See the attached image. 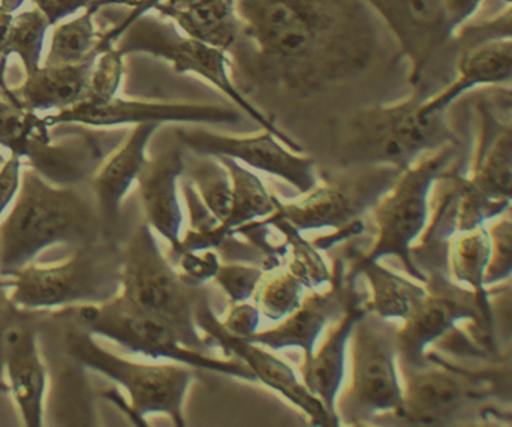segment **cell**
Returning a JSON list of instances; mask_svg holds the SVG:
<instances>
[{
    "instance_id": "cell-1",
    "label": "cell",
    "mask_w": 512,
    "mask_h": 427,
    "mask_svg": "<svg viewBox=\"0 0 512 427\" xmlns=\"http://www.w3.org/2000/svg\"><path fill=\"white\" fill-rule=\"evenodd\" d=\"M237 6L252 75L292 95L348 83L378 57L382 20L369 0H237Z\"/></svg>"
},
{
    "instance_id": "cell-2",
    "label": "cell",
    "mask_w": 512,
    "mask_h": 427,
    "mask_svg": "<svg viewBox=\"0 0 512 427\" xmlns=\"http://www.w3.org/2000/svg\"><path fill=\"white\" fill-rule=\"evenodd\" d=\"M98 218L80 191L54 185L24 164L20 191L0 221V275H14L50 246L95 242Z\"/></svg>"
},
{
    "instance_id": "cell-3",
    "label": "cell",
    "mask_w": 512,
    "mask_h": 427,
    "mask_svg": "<svg viewBox=\"0 0 512 427\" xmlns=\"http://www.w3.org/2000/svg\"><path fill=\"white\" fill-rule=\"evenodd\" d=\"M421 86L402 101L375 105L355 114L343 162L352 167H388L403 171L430 153L459 144L447 111L424 113Z\"/></svg>"
},
{
    "instance_id": "cell-4",
    "label": "cell",
    "mask_w": 512,
    "mask_h": 427,
    "mask_svg": "<svg viewBox=\"0 0 512 427\" xmlns=\"http://www.w3.org/2000/svg\"><path fill=\"white\" fill-rule=\"evenodd\" d=\"M459 144H450L424 156L403 170L384 197L373 207L375 237L366 251L357 255L361 261L397 258L415 281L427 284V276L415 264L412 251L420 242L432 216L433 195L439 180L450 173Z\"/></svg>"
},
{
    "instance_id": "cell-5",
    "label": "cell",
    "mask_w": 512,
    "mask_h": 427,
    "mask_svg": "<svg viewBox=\"0 0 512 427\" xmlns=\"http://www.w3.org/2000/svg\"><path fill=\"white\" fill-rule=\"evenodd\" d=\"M204 293L206 288L191 287L183 281L147 222L135 228L122 251V299L164 321L186 347L207 353L212 348L197 324L198 300Z\"/></svg>"
},
{
    "instance_id": "cell-6",
    "label": "cell",
    "mask_w": 512,
    "mask_h": 427,
    "mask_svg": "<svg viewBox=\"0 0 512 427\" xmlns=\"http://www.w3.org/2000/svg\"><path fill=\"white\" fill-rule=\"evenodd\" d=\"M54 317L74 323L75 327L116 342L129 353L152 360H168L200 371L215 372L225 377L256 383L251 369L239 359H216L183 344L168 324L147 312L129 305L117 294L98 305H78L59 309Z\"/></svg>"
},
{
    "instance_id": "cell-7",
    "label": "cell",
    "mask_w": 512,
    "mask_h": 427,
    "mask_svg": "<svg viewBox=\"0 0 512 427\" xmlns=\"http://www.w3.org/2000/svg\"><path fill=\"white\" fill-rule=\"evenodd\" d=\"M397 321L367 312L352 330L349 381L337 399L340 425L364 426L378 417L399 416L403 405Z\"/></svg>"
},
{
    "instance_id": "cell-8",
    "label": "cell",
    "mask_w": 512,
    "mask_h": 427,
    "mask_svg": "<svg viewBox=\"0 0 512 427\" xmlns=\"http://www.w3.org/2000/svg\"><path fill=\"white\" fill-rule=\"evenodd\" d=\"M9 296L26 311L108 302L122 288V251L110 242L80 246L56 264L30 263L8 276Z\"/></svg>"
},
{
    "instance_id": "cell-9",
    "label": "cell",
    "mask_w": 512,
    "mask_h": 427,
    "mask_svg": "<svg viewBox=\"0 0 512 427\" xmlns=\"http://www.w3.org/2000/svg\"><path fill=\"white\" fill-rule=\"evenodd\" d=\"M66 353L83 368L104 375L128 392L129 404L116 399L134 425L147 416H167L174 426L186 427L185 401L195 369L180 363H140L102 348L90 333L75 327L65 336Z\"/></svg>"
},
{
    "instance_id": "cell-10",
    "label": "cell",
    "mask_w": 512,
    "mask_h": 427,
    "mask_svg": "<svg viewBox=\"0 0 512 427\" xmlns=\"http://www.w3.org/2000/svg\"><path fill=\"white\" fill-rule=\"evenodd\" d=\"M116 45L125 56L147 54L164 60L177 74H191L207 81L224 93L246 116L258 123L261 129L273 132L295 152H303V147L252 104L245 92L237 86L231 77L228 51L185 35L173 21L162 17L158 12H150L135 21Z\"/></svg>"
},
{
    "instance_id": "cell-11",
    "label": "cell",
    "mask_w": 512,
    "mask_h": 427,
    "mask_svg": "<svg viewBox=\"0 0 512 427\" xmlns=\"http://www.w3.org/2000/svg\"><path fill=\"white\" fill-rule=\"evenodd\" d=\"M400 173L388 167H358L345 176L321 180L295 203L276 197V212L268 219L288 222L300 233L339 230L369 215Z\"/></svg>"
},
{
    "instance_id": "cell-12",
    "label": "cell",
    "mask_w": 512,
    "mask_h": 427,
    "mask_svg": "<svg viewBox=\"0 0 512 427\" xmlns=\"http://www.w3.org/2000/svg\"><path fill=\"white\" fill-rule=\"evenodd\" d=\"M176 137L180 146L194 155L234 159L251 170L283 180L298 194H307L321 182L310 156L295 152L267 129L254 135H227L201 128H177Z\"/></svg>"
},
{
    "instance_id": "cell-13",
    "label": "cell",
    "mask_w": 512,
    "mask_h": 427,
    "mask_svg": "<svg viewBox=\"0 0 512 427\" xmlns=\"http://www.w3.org/2000/svg\"><path fill=\"white\" fill-rule=\"evenodd\" d=\"M197 324L210 348H221L228 357L242 360L251 369L256 383L268 387L289 404L294 405L313 426H340L339 420L334 419L324 404L307 390L301 378H298L294 369L285 360L280 359L274 351L262 345L231 335L222 326V321L212 311L207 291L198 300Z\"/></svg>"
},
{
    "instance_id": "cell-14",
    "label": "cell",
    "mask_w": 512,
    "mask_h": 427,
    "mask_svg": "<svg viewBox=\"0 0 512 427\" xmlns=\"http://www.w3.org/2000/svg\"><path fill=\"white\" fill-rule=\"evenodd\" d=\"M50 128L59 125H83L90 128H117L147 123L180 125H234L242 120L239 111L230 107L197 102L149 101L116 98L105 102L80 101L66 110L44 116Z\"/></svg>"
},
{
    "instance_id": "cell-15",
    "label": "cell",
    "mask_w": 512,
    "mask_h": 427,
    "mask_svg": "<svg viewBox=\"0 0 512 427\" xmlns=\"http://www.w3.org/2000/svg\"><path fill=\"white\" fill-rule=\"evenodd\" d=\"M403 405L397 419L411 426H453L474 420L484 404L477 386L439 363L400 366Z\"/></svg>"
},
{
    "instance_id": "cell-16",
    "label": "cell",
    "mask_w": 512,
    "mask_h": 427,
    "mask_svg": "<svg viewBox=\"0 0 512 427\" xmlns=\"http://www.w3.org/2000/svg\"><path fill=\"white\" fill-rule=\"evenodd\" d=\"M346 267V261L337 258L333 263V279L328 288L307 291L297 311L246 341L262 345L274 353L298 348L303 351V359H309L315 353L324 330L336 323L348 308L357 276L348 275Z\"/></svg>"
},
{
    "instance_id": "cell-17",
    "label": "cell",
    "mask_w": 512,
    "mask_h": 427,
    "mask_svg": "<svg viewBox=\"0 0 512 427\" xmlns=\"http://www.w3.org/2000/svg\"><path fill=\"white\" fill-rule=\"evenodd\" d=\"M27 312L23 309L0 333V369H5L9 395L24 425L41 427L44 426L47 368Z\"/></svg>"
},
{
    "instance_id": "cell-18",
    "label": "cell",
    "mask_w": 512,
    "mask_h": 427,
    "mask_svg": "<svg viewBox=\"0 0 512 427\" xmlns=\"http://www.w3.org/2000/svg\"><path fill=\"white\" fill-rule=\"evenodd\" d=\"M409 63V83L421 86L433 51L451 38L444 0H369Z\"/></svg>"
},
{
    "instance_id": "cell-19",
    "label": "cell",
    "mask_w": 512,
    "mask_h": 427,
    "mask_svg": "<svg viewBox=\"0 0 512 427\" xmlns=\"http://www.w3.org/2000/svg\"><path fill=\"white\" fill-rule=\"evenodd\" d=\"M186 171L182 147H171L149 158L138 177V194L146 222L170 245V255L182 245L185 212L180 203V182Z\"/></svg>"
},
{
    "instance_id": "cell-20",
    "label": "cell",
    "mask_w": 512,
    "mask_h": 427,
    "mask_svg": "<svg viewBox=\"0 0 512 427\" xmlns=\"http://www.w3.org/2000/svg\"><path fill=\"white\" fill-rule=\"evenodd\" d=\"M357 290L355 282L348 308L333 324L315 353L309 359H303L300 366L304 386L324 404L328 413L336 420H339L336 405L345 386L352 330L358 320L369 312L366 308L367 293L363 294Z\"/></svg>"
},
{
    "instance_id": "cell-21",
    "label": "cell",
    "mask_w": 512,
    "mask_h": 427,
    "mask_svg": "<svg viewBox=\"0 0 512 427\" xmlns=\"http://www.w3.org/2000/svg\"><path fill=\"white\" fill-rule=\"evenodd\" d=\"M477 110V146L466 179L489 200L512 204V116L499 119L484 102Z\"/></svg>"
},
{
    "instance_id": "cell-22",
    "label": "cell",
    "mask_w": 512,
    "mask_h": 427,
    "mask_svg": "<svg viewBox=\"0 0 512 427\" xmlns=\"http://www.w3.org/2000/svg\"><path fill=\"white\" fill-rule=\"evenodd\" d=\"M161 126L158 123L134 126L126 140L101 162L93 174L96 209L104 224L114 225L119 219L123 200L146 167L149 161L147 147Z\"/></svg>"
},
{
    "instance_id": "cell-23",
    "label": "cell",
    "mask_w": 512,
    "mask_h": 427,
    "mask_svg": "<svg viewBox=\"0 0 512 427\" xmlns=\"http://www.w3.org/2000/svg\"><path fill=\"white\" fill-rule=\"evenodd\" d=\"M512 83V39H492L463 48L457 72L450 84L432 96H426L424 113L447 111L465 93L481 87Z\"/></svg>"
},
{
    "instance_id": "cell-24",
    "label": "cell",
    "mask_w": 512,
    "mask_h": 427,
    "mask_svg": "<svg viewBox=\"0 0 512 427\" xmlns=\"http://www.w3.org/2000/svg\"><path fill=\"white\" fill-rule=\"evenodd\" d=\"M93 60L95 57L84 62L63 65L42 63L41 68L24 77L23 83L17 87H9L8 92L3 95L15 104L36 113L66 110L83 101L86 96Z\"/></svg>"
},
{
    "instance_id": "cell-25",
    "label": "cell",
    "mask_w": 512,
    "mask_h": 427,
    "mask_svg": "<svg viewBox=\"0 0 512 427\" xmlns=\"http://www.w3.org/2000/svg\"><path fill=\"white\" fill-rule=\"evenodd\" d=\"M348 275L363 276L367 288V311L384 320L402 323L426 296V284L399 275L381 261H351Z\"/></svg>"
},
{
    "instance_id": "cell-26",
    "label": "cell",
    "mask_w": 512,
    "mask_h": 427,
    "mask_svg": "<svg viewBox=\"0 0 512 427\" xmlns=\"http://www.w3.org/2000/svg\"><path fill=\"white\" fill-rule=\"evenodd\" d=\"M185 35L233 53L242 33L237 0H188L174 9H159Z\"/></svg>"
},
{
    "instance_id": "cell-27",
    "label": "cell",
    "mask_w": 512,
    "mask_h": 427,
    "mask_svg": "<svg viewBox=\"0 0 512 427\" xmlns=\"http://www.w3.org/2000/svg\"><path fill=\"white\" fill-rule=\"evenodd\" d=\"M44 116L15 104L0 92V147L38 170L53 150Z\"/></svg>"
},
{
    "instance_id": "cell-28",
    "label": "cell",
    "mask_w": 512,
    "mask_h": 427,
    "mask_svg": "<svg viewBox=\"0 0 512 427\" xmlns=\"http://www.w3.org/2000/svg\"><path fill=\"white\" fill-rule=\"evenodd\" d=\"M113 5H125L131 8L134 0H96L84 8L80 14L60 21L51 27L50 47L44 63L63 65L80 63L96 57L102 32L96 26V15L102 8Z\"/></svg>"
},
{
    "instance_id": "cell-29",
    "label": "cell",
    "mask_w": 512,
    "mask_h": 427,
    "mask_svg": "<svg viewBox=\"0 0 512 427\" xmlns=\"http://www.w3.org/2000/svg\"><path fill=\"white\" fill-rule=\"evenodd\" d=\"M426 360L439 363L468 378L477 386L483 402L512 408V341L477 360L457 362L435 350H429Z\"/></svg>"
},
{
    "instance_id": "cell-30",
    "label": "cell",
    "mask_w": 512,
    "mask_h": 427,
    "mask_svg": "<svg viewBox=\"0 0 512 427\" xmlns=\"http://www.w3.org/2000/svg\"><path fill=\"white\" fill-rule=\"evenodd\" d=\"M218 159L227 167L233 185L230 215L218 225L219 233L228 240L243 225L262 221L273 215L276 212V195L268 191L261 177L251 168L231 158Z\"/></svg>"
},
{
    "instance_id": "cell-31",
    "label": "cell",
    "mask_w": 512,
    "mask_h": 427,
    "mask_svg": "<svg viewBox=\"0 0 512 427\" xmlns=\"http://www.w3.org/2000/svg\"><path fill=\"white\" fill-rule=\"evenodd\" d=\"M50 20L39 8H30L18 12L9 24L0 57V92L8 89L5 81L6 62L9 57L17 56L23 63L24 74H32L41 68L42 53H44L45 38L51 29Z\"/></svg>"
},
{
    "instance_id": "cell-32",
    "label": "cell",
    "mask_w": 512,
    "mask_h": 427,
    "mask_svg": "<svg viewBox=\"0 0 512 427\" xmlns=\"http://www.w3.org/2000/svg\"><path fill=\"white\" fill-rule=\"evenodd\" d=\"M490 261V236L486 225L460 231L448 243V273L462 287L486 296Z\"/></svg>"
},
{
    "instance_id": "cell-33",
    "label": "cell",
    "mask_w": 512,
    "mask_h": 427,
    "mask_svg": "<svg viewBox=\"0 0 512 427\" xmlns=\"http://www.w3.org/2000/svg\"><path fill=\"white\" fill-rule=\"evenodd\" d=\"M268 227L277 228L282 233L283 239L288 243V254L291 255L286 269L297 276L307 290H321L330 285L333 279V266H328L322 257L321 249L316 248L315 243L304 239L303 233L295 230L291 224L279 219H262Z\"/></svg>"
},
{
    "instance_id": "cell-34",
    "label": "cell",
    "mask_w": 512,
    "mask_h": 427,
    "mask_svg": "<svg viewBox=\"0 0 512 427\" xmlns=\"http://www.w3.org/2000/svg\"><path fill=\"white\" fill-rule=\"evenodd\" d=\"M198 161L186 164L185 176L194 183L198 195L219 225L228 218L233 198L230 173L221 159L197 155Z\"/></svg>"
},
{
    "instance_id": "cell-35",
    "label": "cell",
    "mask_w": 512,
    "mask_h": 427,
    "mask_svg": "<svg viewBox=\"0 0 512 427\" xmlns=\"http://www.w3.org/2000/svg\"><path fill=\"white\" fill-rule=\"evenodd\" d=\"M307 291L303 282L288 269L271 270L256 291V305L262 317L279 323L300 308Z\"/></svg>"
},
{
    "instance_id": "cell-36",
    "label": "cell",
    "mask_w": 512,
    "mask_h": 427,
    "mask_svg": "<svg viewBox=\"0 0 512 427\" xmlns=\"http://www.w3.org/2000/svg\"><path fill=\"white\" fill-rule=\"evenodd\" d=\"M125 57L117 45L98 53L93 60L84 101L105 102L119 96L125 77Z\"/></svg>"
},
{
    "instance_id": "cell-37",
    "label": "cell",
    "mask_w": 512,
    "mask_h": 427,
    "mask_svg": "<svg viewBox=\"0 0 512 427\" xmlns=\"http://www.w3.org/2000/svg\"><path fill=\"white\" fill-rule=\"evenodd\" d=\"M490 236V261L486 287L504 284L512 279V204L487 224Z\"/></svg>"
},
{
    "instance_id": "cell-38",
    "label": "cell",
    "mask_w": 512,
    "mask_h": 427,
    "mask_svg": "<svg viewBox=\"0 0 512 427\" xmlns=\"http://www.w3.org/2000/svg\"><path fill=\"white\" fill-rule=\"evenodd\" d=\"M267 273L264 264L225 263L221 264L213 281L227 294L230 303L249 302L256 296Z\"/></svg>"
},
{
    "instance_id": "cell-39",
    "label": "cell",
    "mask_w": 512,
    "mask_h": 427,
    "mask_svg": "<svg viewBox=\"0 0 512 427\" xmlns=\"http://www.w3.org/2000/svg\"><path fill=\"white\" fill-rule=\"evenodd\" d=\"M453 39L460 42L463 48L492 39H512V0L489 17H475L460 27Z\"/></svg>"
},
{
    "instance_id": "cell-40",
    "label": "cell",
    "mask_w": 512,
    "mask_h": 427,
    "mask_svg": "<svg viewBox=\"0 0 512 427\" xmlns=\"http://www.w3.org/2000/svg\"><path fill=\"white\" fill-rule=\"evenodd\" d=\"M490 335L495 348L512 341V282L487 288Z\"/></svg>"
},
{
    "instance_id": "cell-41",
    "label": "cell",
    "mask_w": 512,
    "mask_h": 427,
    "mask_svg": "<svg viewBox=\"0 0 512 427\" xmlns=\"http://www.w3.org/2000/svg\"><path fill=\"white\" fill-rule=\"evenodd\" d=\"M170 260L176 263V269L179 270L183 281L195 288L204 287V284L213 281L222 264L221 257L215 249L183 251Z\"/></svg>"
},
{
    "instance_id": "cell-42",
    "label": "cell",
    "mask_w": 512,
    "mask_h": 427,
    "mask_svg": "<svg viewBox=\"0 0 512 427\" xmlns=\"http://www.w3.org/2000/svg\"><path fill=\"white\" fill-rule=\"evenodd\" d=\"M261 311L258 305L251 302L231 303L222 326L240 339H249L259 332L261 326Z\"/></svg>"
},
{
    "instance_id": "cell-43",
    "label": "cell",
    "mask_w": 512,
    "mask_h": 427,
    "mask_svg": "<svg viewBox=\"0 0 512 427\" xmlns=\"http://www.w3.org/2000/svg\"><path fill=\"white\" fill-rule=\"evenodd\" d=\"M164 3L165 0H134V5L129 8L128 14H126L119 23L114 24L113 27L102 32L101 41H99L96 53H101L105 48L114 47L117 41L122 38L123 33H125L135 21L140 20L144 15L150 14V12L158 11Z\"/></svg>"
},
{
    "instance_id": "cell-44",
    "label": "cell",
    "mask_w": 512,
    "mask_h": 427,
    "mask_svg": "<svg viewBox=\"0 0 512 427\" xmlns=\"http://www.w3.org/2000/svg\"><path fill=\"white\" fill-rule=\"evenodd\" d=\"M23 159L11 155L6 159L5 165L0 170V221L6 210L14 203L21 185V171H23Z\"/></svg>"
},
{
    "instance_id": "cell-45",
    "label": "cell",
    "mask_w": 512,
    "mask_h": 427,
    "mask_svg": "<svg viewBox=\"0 0 512 427\" xmlns=\"http://www.w3.org/2000/svg\"><path fill=\"white\" fill-rule=\"evenodd\" d=\"M486 0H444L445 17L451 38L456 35L460 27L477 17Z\"/></svg>"
},
{
    "instance_id": "cell-46",
    "label": "cell",
    "mask_w": 512,
    "mask_h": 427,
    "mask_svg": "<svg viewBox=\"0 0 512 427\" xmlns=\"http://www.w3.org/2000/svg\"><path fill=\"white\" fill-rule=\"evenodd\" d=\"M32 2L36 8L41 9L47 15L51 26H54V24L83 11L96 0H32Z\"/></svg>"
},
{
    "instance_id": "cell-47",
    "label": "cell",
    "mask_w": 512,
    "mask_h": 427,
    "mask_svg": "<svg viewBox=\"0 0 512 427\" xmlns=\"http://www.w3.org/2000/svg\"><path fill=\"white\" fill-rule=\"evenodd\" d=\"M9 290L11 285H9L8 276L0 275V333L5 329L6 324L11 323L23 311L11 302Z\"/></svg>"
},
{
    "instance_id": "cell-48",
    "label": "cell",
    "mask_w": 512,
    "mask_h": 427,
    "mask_svg": "<svg viewBox=\"0 0 512 427\" xmlns=\"http://www.w3.org/2000/svg\"><path fill=\"white\" fill-rule=\"evenodd\" d=\"M24 0H0V57H2L3 45H5L6 33L12 18L17 14V9L23 5Z\"/></svg>"
},
{
    "instance_id": "cell-49",
    "label": "cell",
    "mask_w": 512,
    "mask_h": 427,
    "mask_svg": "<svg viewBox=\"0 0 512 427\" xmlns=\"http://www.w3.org/2000/svg\"><path fill=\"white\" fill-rule=\"evenodd\" d=\"M188 0H165L164 5H161L159 9H174L179 8V6L185 5ZM158 9V11H159ZM156 11V12H158Z\"/></svg>"
},
{
    "instance_id": "cell-50",
    "label": "cell",
    "mask_w": 512,
    "mask_h": 427,
    "mask_svg": "<svg viewBox=\"0 0 512 427\" xmlns=\"http://www.w3.org/2000/svg\"><path fill=\"white\" fill-rule=\"evenodd\" d=\"M0 389H2L5 393H9L8 384L3 383L2 378H0Z\"/></svg>"
},
{
    "instance_id": "cell-51",
    "label": "cell",
    "mask_w": 512,
    "mask_h": 427,
    "mask_svg": "<svg viewBox=\"0 0 512 427\" xmlns=\"http://www.w3.org/2000/svg\"><path fill=\"white\" fill-rule=\"evenodd\" d=\"M6 159L8 158H5V156L0 153V170H2L3 165H5Z\"/></svg>"
},
{
    "instance_id": "cell-52",
    "label": "cell",
    "mask_w": 512,
    "mask_h": 427,
    "mask_svg": "<svg viewBox=\"0 0 512 427\" xmlns=\"http://www.w3.org/2000/svg\"><path fill=\"white\" fill-rule=\"evenodd\" d=\"M507 95L510 96V98H512V90H507Z\"/></svg>"
},
{
    "instance_id": "cell-53",
    "label": "cell",
    "mask_w": 512,
    "mask_h": 427,
    "mask_svg": "<svg viewBox=\"0 0 512 427\" xmlns=\"http://www.w3.org/2000/svg\"><path fill=\"white\" fill-rule=\"evenodd\" d=\"M3 393H5V392H3V390H2V389H0V395H3Z\"/></svg>"
}]
</instances>
